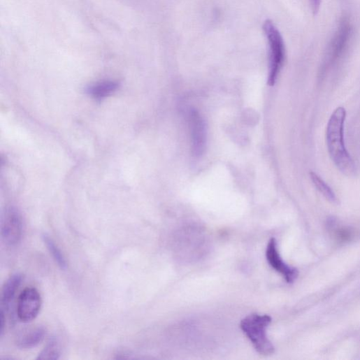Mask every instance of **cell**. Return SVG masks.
I'll list each match as a JSON object with an SVG mask.
<instances>
[{"mask_svg":"<svg viewBox=\"0 0 360 360\" xmlns=\"http://www.w3.org/2000/svg\"><path fill=\"white\" fill-rule=\"evenodd\" d=\"M188 118L193 154L195 157H200L203 154L206 145V130L204 120L200 113L194 109L189 110Z\"/></svg>","mask_w":360,"mask_h":360,"instance_id":"52a82bcc","label":"cell"},{"mask_svg":"<svg viewBox=\"0 0 360 360\" xmlns=\"http://www.w3.org/2000/svg\"><path fill=\"white\" fill-rule=\"evenodd\" d=\"M272 322L269 315L252 314L241 321L240 328L252 343L255 350L263 356H269L275 348L267 336V329Z\"/></svg>","mask_w":360,"mask_h":360,"instance_id":"7a4b0ae2","label":"cell"},{"mask_svg":"<svg viewBox=\"0 0 360 360\" xmlns=\"http://www.w3.org/2000/svg\"><path fill=\"white\" fill-rule=\"evenodd\" d=\"M42 307V298L39 291L34 287L25 289L19 296L17 312L24 323L34 321Z\"/></svg>","mask_w":360,"mask_h":360,"instance_id":"8992f818","label":"cell"},{"mask_svg":"<svg viewBox=\"0 0 360 360\" xmlns=\"http://www.w3.org/2000/svg\"><path fill=\"white\" fill-rule=\"evenodd\" d=\"M42 238L48 252L57 266L63 271L66 270L68 264L66 258L60 249L53 241V239L47 233H43Z\"/></svg>","mask_w":360,"mask_h":360,"instance_id":"7c38bea8","label":"cell"},{"mask_svg":"<svg viewBox=\"0 0 360 360\" xmlns=\"http://www.w3.org/2000/svg\"><path fill=\"white\" fill-rule=\"evenodd\" d=\"M328 226L332 236L339 243H349L354 238L353 230L348 227L338 226L336 222L332 219L329 221Z\"/></svg>","mask_w":360,"mask_h":360,"instance_id":"5bb4252c","label":"cell"},{"mask_svg":"<svg viewBox=\"0 0 360 360\" xmlns=\"http://www.w3.org/2000/svg\"><path fill=\"white\" fill-rule=\"evenodd\" d=\"M119 84L113 80H103L96 82L87 89V92L93 99L101 100L113 94L118 89Z\"/></svg>","mask_w":360,"mask_h":360,"instance_id":"8fae6325","label":"cell"},{"mask_svg":"<svg viewBox=\"0 0 360 360\" xmlns=\"http://www.w3.org/2000/svg\"><path fill=\"white\" fill-rule=\"evenodd\" d=\"M62 352L61 344L56 337L51 338L45 345L44 349L39 353L36 359L57 360L60 358Z\"/></svg>","mask_w":360,"mask_h":360,"instance_id":"4fadbf2b","label":"cell"},{"mask_svg":"<svg viewBox=\"0 0 360 360\" xmlns=\"http://www.w3.org/2000/svg\"><path fill=\"white\" fill-rule=\"evenodd\" d=\"M23 221L20 213L11 207L6 210L1 222V236L5 244L16 247L22 240Z\"/></svg>","mask_w":360,"mask_h":360,"instance_id":"5b68a950","label":"cell"},{"mask_svg":"<svg viewBox=\"0 0 360 360\" xmlns=\"http://www.w3.org/2000/svg\"><path fill=\"white\" fill-rule=\"evenodd\" d=\"M352 31L350 20L346 17L343 18L328 46L324 62V69L331 67L342 57L350 43Z\"/></svg>","mask_w":360,"mask_h":360,"instance_id":"277c9868","label":"cell"},{"mask_svg":"<svg viewBox=\"0 0 360 360\" xmlns=\"http://www.w3.org/2000/svg\"><path fill=\"white\" fill-rule=\"evenodd\" d=\"M264 31L268 41L269 50L268 85L273 86L285 64V44L281 33L272 21L266 20L264 22Z\"/></svg>","mask_w":360,"mask_h":360,"instance_id":"3957f363","label":"cell"},{"mask_svg":"<svg viewBox=\"0 0 360 360\" xmlns=\"http://www.w3.org/2000/svg\"><path fill=\"white\" fill-rule=\"evenodd\" d=\"M309 1L312 13L315 16L318 14L319 11L322 4V0H309Z\"/></svg>","mask_w":360,"mask_h":360,"instance_id":"2e32d148","label":"cell"},{"mask_svg":"<svg viewBox=\"0 0 360 360\" xmlns=\"http://www.w3.org/2000/svg\"><path fill=\"white\" fill-rule=\"evenodd\" d=\"M346 111L337 108L331 114L326 127V146L331 160L338 170L346 175H353L355 166L347 151L344 141Z\"/></svg>","mask_w":360,"mask_h":360,"instance_id":"6da1fadb","label":"cell"},{"mask_svg":"<svg viewBox=\"0 0 360 360\" xmlns=\"http://www.w3.org/2000/svg\"><path fill=\"white\" fill-rule=\"evenodd\" d=\"M23 280V275L21 273H15L8 278L4 284L1 291V308L0 310L7 312L10 303L14 299L17 291Z\"/></svg>","mask_w":360,"mask_h":360,"instance_id":"9c48e42d","label":"cell"},{"mask_svg":"<svg viewBox=\"0 0 360 360\" xmlns=\"http://www.w3.org/2000/svg\"><path fill=\"white\" fill-rule=\"evenodd\" d=\"M46 334V329L39 326L20 336L17 340V345L20 349L34 348L43 341Z\"/></svg>","mask_w":360,"mask_h":360,"instance_id":"30bf717a","label":"cell"},{"mask_svg":"<svg viewBox=\"0 0 360 360\" xmlns=\"http://www.w3.org/2000/svg\"><path fill=\"white\" fill-rule=\"evenodd\" d=\"M266 259L270 266L280 273L287 283L293 284L298 278V271L288 266L280 257L278 251L277 240L272 238L267 247Z\"/></svg>","mask_w":360,"mask_h":360,"instance_id":"ba28073f","label":"cell"},{"mask_svg":"<svg viewBox=\"0 0 360 360\" xmlns=\"http://www.w3.org/2000/svg\"><path fill=\"white\" fill-rule=\"evenodd\" d=\"M310 178L317 189L331 203H337V197L332 189L315 173H310Z\"/></svg>","mask_w":360,"mask_h":360,"instance_id":"9a60e30c","label":"cell"}]
</instances>
